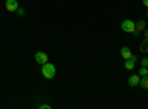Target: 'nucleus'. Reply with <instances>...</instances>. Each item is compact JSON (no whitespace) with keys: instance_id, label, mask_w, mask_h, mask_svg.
<instances>
[{"instance_id":"f257e3e1","label":"nucleus","mask_w":148,"mask_h":109,"mask_svg":"<svg viewBox=\"0 0 148 109\" xmlns=\"http://www.w3.org/2000/svg\"><path fill=\"white\" fill-rule=\"evenodd\" d=\"M55 74H56V68H55V65H53V64L46 62V64H43V65H42V75H43L45 78L52 80V78L55 77Z\"/></svg>"},{"instance_id":"f03ea898","label":"nucleus","mask_w":148,"mask_h":109,"mask_svg":"<svg viewBox=\"0 0 148 109\" xmlns=\"http://www.w3.org/2000/svg\"><path fill=\"white\" fill-rule=\"evenodd\" d=\"M121 30L125 32H132L135 30V22L130 21V19H125L121 22Z\"/></svg>"},{"instance_id":"7ed1b4c3","label":"nucleus","mask_w":148,"mask_h":109,"mask_svg":"<svg viewBox=\"0 0 148 109\" xmlns=\"http://www.w3.org/2000/svg\"><path fill=\"white\" fill-rule=\"evenodd\" d=\"M136 62H138V58L136 56H132V58H129V59H126L125 60V68H126V71H132L133 68H135V65H136Z\"/></svg>"},{"instance_id":"20e7f679","label":"nucleus","mask_w":148,"mask_h":109,"mask_svg":"<svg viewBox=\"0 0 148 109\" xmlns=\"http://www.w3.org/2000/svg\"><path fill=\"white\" fill-rule=\"evenodd\" d=\"M34 59H36V62L37 64H46L47 60H49V58H47V55L45 53V52H37L36 53V56H34Z\"/></svg>"},{"instance_id":"39448f33","label":"nucleus","mask_w":148,"mask_h":109,"mask_svg":"<svg viewBox=\"0 0 148 109\" xmlns=\"http://www.w3.org/2000/svg\"><path fill=\"white\" fill-rule=\"evenodd\" d=\"M5 6H6V10H8V12H16V9L19 7L16 0H6Z\"/></svg>"},{"instance_id":"423d86ee","label":"nucleus","mask_w":148,"mask_h":109,"mask_svg":"<svg viewBox=\"0 0 148 109\" xmlns=\"http://www.w3.org/2000/svg\"><path fill=\"white\" fill-rule=\"evenodd\" d=\"M120 53H121V58L125 59V60L133 56V53H132V50H130V47H127V46H123L121 49H120Z\"/></svg>"},{"instance_id":"0eeeda50","label":"nucleus","mask_w":148,"mask_h":109,"mask_svg":"<svg viewBox=\"0 0 148 109\" xmlns=\"http://www.w3.org/2000/svg\"><path fill=\"white\" fill-rule=\"evenodd\" d=\"M139 80H141L139 75H130L129 80H127V83H129L130 87H135V86H138V84H139Z\"/></svg>"},{"instance_id":"6e6552de","label":"nucleus","mask_w":148,"mask_h":109,"mask_svg":"<svg viewBox=\"0 0 148 109\" xmlns=\"http://www.w3.org/2000/svg\"><path fill=\"white\" fill-rule=\"evenodd\" d=\"M147 28V25H145V21L144 19H139L138 22H135V30H138V31H144Z\"/></svg>"},{"instance_id":"1a4fd4ad","label":"nucleus","mask_w":148,"mask_h":109,"mask_svg":"<svg viewBox=\"0 0 148 109\" xmlns=\"http://www.w3.org/2000/svg\"><path fill=\"white\" fill-rule=\"evenodd\" d=\"M139 52H142V53H148V37H145V40L139 44Z\"/></svg>"},{"instance_id":"9d476101","label":"nucleus","mask_w":148,"mask_h":109,"mask_svg":"<svg viewBox=\"0 0 148 109\" xmlns=\"http://www.w3.org/2000/svg\"><path fill=\"white\" fill-rule=\"evenodd\" d=\"M139 86L144 89V90H148V77H142L139 80Z\"/></svg>"},{"instance_id":"9b49d317","label":"nucleus","mask_w":148,"mask_h":109,"mask_svg":"<svg viewBox=\"0 0 148 109\" xmlns=\"http://www.w3.org/2000/svg\"><path fill=\"white\" fill-rule=\"evenodd\" d=\"M139 75H141V77H148V66H141Z\"/></svg>"},{"instance_id":"f8f14e48","label":"nucleus","mask_w":148,"mask_h":109,"mask_svg":"<svg viewBox=\"0 0 148 109\" xmlns=\"http://www.w3.org/2000/svg\"><path fill=\"white\" fill-rule=\"evenodd\" d=\"M141 65H142V66H148V58H144V59L141 60Z\"/></svg>"},{"instance_id":"ddd939ff","label":"nucleus","mask_w":148,"mask_h":109,"mask_svg":"<svg viewBox=\"0 0 148 109\" xmlns=\"http://www.w3.org/2000/svg\"><path fill=\"white\" fill-rule=\"evenodd\" d=\"M16 14H18L19 16H22L24 14H25V12H24V9H21V7H18V9H16Z\"/></svg>"},{"instance_id":"4468645a","label":"nucleus","mask_w":148,"mask_h":109,"mask_svg":"<svg viewBox=\"0 0 148 109\" xmlns=\"http://www.w3.org/2000/svg\"><path fill=\"white\" fill-rule=\"evenodd\" d=\"M39 109H51V105H40Z\"/></svg>"},{"instance_id":"2eb2a0df","label":"nucleus","mask_w":148,"mask_h":109,"mask_svg":"<svg viewBox=\"0 0 148 109\" xmlns=\"http://www.w3.org/2000/svg\"><path fill=\"white\" fill-rule=\"evenodd\" d=\"M142 3H144V5H145V6L148 7V0H142Z\"/></svg>"},{"instance_id":"dca6fc26","label":"nucleus","mask_w":148,"mask_h":109,"mask_svg":"<svg viewBox=\"0 0 148 109\" xmlns=\"http://www.w3.org/2000/svg\"><path fill=\"white\" fill-rule=\"evenodd\" d=\"M144 34H145V37H148V30H144Z\"/></svg>"},{"instance_id":"f3484780","label":"nucleus","mask_w":148,"mask_h":109,"mask_svg":"<svg viewBox=\"0 0 148 109\" xmlns=\"http://www.w3.org/2000/svg\"><path fill=\"white\" fill-rule=\"evenodd\" d=\"M147 16H148V10H147Z\"/></svg>"}]
</instances>
